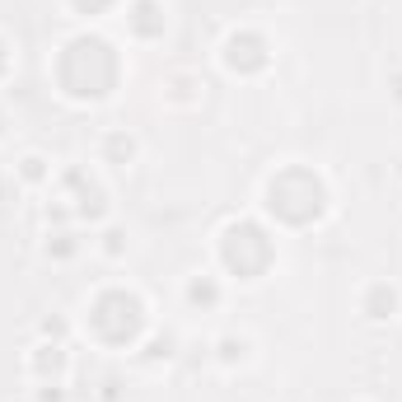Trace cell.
I'll list each match as a JSON object with an SVG mask.
<instances>
[{"label": "cell", "mask_w": 402, "mask_h": 402, "mask_svg": "<svg viewBox=\"0 0 402 402\" xmlns=\"http://www.w3.org/2000/svg\"><path fill=\"white\" fill-rule=\"evenodd\" d=\"M150 14H160V5L155 0H136V28L140 33H160L164 28V19H150Z\"/></svg>", "instance_id": "1"}, {"label": "cell", "mask_w": 402, "mask_h": 402, "mask_svg": "<svg viewBox=\"0 0 402 402\" xmlns=\"http://www.w3.org/2000/svg\"><path fill=\"white\" fill-rule=\"evenodd\" d=\"M108 155L122 164V160H131V155H136V145L127 140V136H108Z\"/></svg>", "instance_id": "2"}, {"label": "cell", "mask_w": 402, "mask_h": 402, "mask_svg": "<svg viewBox=\"0 0 402 402\" xmlns=\"http://www.w3.org/2000/svg\"><path fill=\"white\" fill-rule=\"evenodd\" d=\"M393 304H398V295L379 286V290H375V304H370V309H375V318H388V314H393Z\"/></svg>", "instance_id": "3"}, {"label": "cell", "mask_w": 402, "mask_h": 402, "mask_svg": "<svg viewBox=\"0 0 402 402\" xmlns=\"http://www.w3.org/2000/svg\"><path fill=\"white\" fill-rule=\"evenodd\" d=\"M192 299L197 304H215V286L211 281H192Z\"/></svg>", "instance_id": "4"}, {"label": "cell", "mask_w": 402, "mask_h": 402, "mask_svg": "<svg viewBox=\"0 0 402 402\" xmlns=\"http://www.w3.org/2000/svg\"><path fill=\"white\" fill-rule=\"evenodd\" d=\"M75 5H80V10H89V14H99V10H103L108 0H75Z\"/></svg>", "instance_id": "5"}]
</instances>
